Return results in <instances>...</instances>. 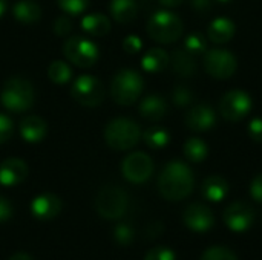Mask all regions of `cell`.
<instances>
[{
	"mask_svg": "<svg viewBox=\"0 0 262 260\" xmlns=\"http://www.w3.org/2000/svg\"><path fill=\"white\" fill-rule=\"evenodd\" d=\"M193 185V172L187 164L181 161L169 162L158 178V192L167 201L186 199L192 193Z\"/></svg>",
	"mask_w": 262,
	"mask_h": 260,
	"instance_id": "cell-1",
	"label": "cell"
},
{
	"mask_svg": "<svg viewBox=\"0 0 262 260\" xmlns=\"http://www.w3.org/2000/svg\"><path fill=\"white\" fill-rule=\"evenodd\" d=\"M0 101L6 110L21 113L34 103V87L26 78L12 77L5 81L0 92Z\"/></svg>",
	"mask_w": 262,
	"mask_h": 260,
	"instance_id": "cell-2",
	"label": "cell"
},
{
	"mask_svg": "<svg viewBox=\"0 0 262 260\" xmlns=\"http://www.w3.org/2000/svg\"><path fill=\"white\" fill-rule=\"evenodd\" d=\"M184 32L183 20L170 11H158L147 21V34L161 44L175 43Z\"/></svg>",
	"mask_w": 262,
	"mask_h": 260,
	"instance_id": "cell-3",
	"label": "cell"
},
{
	"mask_svg": "<svg viewBox=\"0 0 262 260\" xmlns=\"http://www.w3.org/2000/svg\"><path fill=\"white\" fill-rule=\"evenodd\" d=\"M141 138L140 126L129 118H115L104 129V139L114 150H129L138 144Z\"/></svg>",
	"mask_w": 262,
	"mask_h": 260,
	"instance_id": "cell-4",
	"label": "cell"
},
{
	"mask_svg": "<svg viewBox=\"0 0 262 260\" xmlns=\"http://www.w3.org/2000/svg\"><path fill=\"white\" fill-rule=\"evenodd\" d=\"M143 89H144L143 77L132 69H123L117 72L111 83V95L114 101L120 106L134 104L140 98Z\"/></svg>",
	"mask_w": 262,
	"mask_h": 260,
	"instance_id": "cell-5",
	"label": "cell"
},
{
	"mask_svg": "<svg viewBox=\"0 0 262 260\" xmlns=\"http://www.w3.org/2000/svg\"><path fill=\"white\" fill-rule=\"evenodd\" d=\"M129 205L127 193L117 185L103 187L95 198V208L98 215L109 221H117L123 218Z\"/></svg>",
	"mask_w": 262,
	"mask_h": 260,
	"instance_id": "cell-6",
	"label": "cell"
},
{
	"mask_svg": "<svg viewBox=\"0 0 262 260\" xmlns=\"http://www.w3.org/2000/svg\"><path fill=\"white\" fill-rule=\"evenodd\" d=\"M63 54L77 67H92L98 57V46L84 37H71L63 44Z\"/></svg>",
	"mask_w": 262,
	"mask_h": 260,
	"instance_id": "cell-7",
	"label": "cell"
},
{
	"mask_svg": "<svg viewBox=\"0 0 262 260\" xmlns=\"http://www.w3.org/2000/svg\"><path fill=\"white\" fill-rule=\"evenodd\" d=\"M72 98L86 107H95L104 100V86L103 83L92 75H80L75 78L71 87Z\"/></svg>",
	"mask_w": 262,
	"mask_h": 260,
	"instance_id": "cell-8",
	"label": "cell"
},
{
	"mask_svg": "<svg viewBox=\"0 0 262 260\" xmlns=\"http://www.w3.org/2000/svg\"><path fill=\"white\" fill-rule=\"evenodd\" d=\"M204 69L213 78L227 80L236 72L238 61L236 57L227 49H212L204 54Z\"/></svg>",
	"mask_w": 262,
	"mask_h": 260,
	"instance_id": "cell-9",
	"label": "cell"
},
{
	"mask_svg": "<svg viewBox=\"0 0 262 260\" xmlns=\"http://www.w3.org/2000/svg\"><path fill=\"white\" fill-rule=\"evenodd\" d=\"M252 107H253V103H252L250 95L239 89L229 90L220 101V112L223 118L230 123H236L246 118L249 112L252 110Z\"/></svg>",
	"mask_w": 262,
	"mask_h": 260,
	"instance_id": "cell-10",
	"label": "cell"
},
{
	"mask_svg": "<svg viewBox=\"0 0 262 260\" xmlns=\"http://www.w3.org/2000/svg\"><path fill=\"white\" fill-rule=\"evenodd\" d=\"M121 172L129 182L143 184L154 173V161L150 159L149 155L143 152H135L124 158L121 164Z\"/></svg>",
	"mask_w": 262,
	"mask_h": 260,
	"instance_id": "cell-11",
	"label": "cell"
},
{
	"mask_svg": "<svg viewBox=\"0 0 262 260\" xmlns=\"http://www.w3.org/2000/svg\"><path fill=\"white\" fill-rule=\"evenodd\" d=\"M255 221V211L247 202H233L224 211L226 225L235 233L247 231Z\"/></svg>",
	"mask_w": 262,
	"mask_h": 260,
	"instance_id": "cell-12",
	"label": "cell"
},
{
	"mask_svg": "<svg viewBox=\"0 0 262 260\" xmlns=\"http://www.w3.org/2000/svg\"><path fill=\"white\" fill-rule=\"evenodd\" d=\"M183 219H184L186 227L195 233H206L212 230V227L215 225V216L212 210L207 205L198 204V202L189 205L184 210Z\"/></svg>",
	"mask_w": 262,
	"mask_h": 260,
	"instance_id": "cell-13",
	"label": "cell"
},
{
	"mask_svg": "<svg viewBox=\"0 0 262 260\" xmlns=\"http://www.w3.org/2000/svg\"><path fill=\"white\" fill-rule=\"evenodd\" d=\"M184 123L193 132H206L216 124V113L209 104H198L186 113Z\"/></svg>",
	"mask_w": 262,
	"mask_h": 260,
	"instance_id": "cell-14",
	"label": "cell"
},
{
	"mask_svg": "<svg viewBox=\"0 0 262 260\" xmlns=\"http://www.w3.org/2000/svg\"><path fill=\"white\" fill-rule=\"evenodd\" d=\"M61 211V201L52 195V193H45L31 202V213L34 218L40 221H49L54 219L58 213Z\"/></svg>",
	"mask_w": 262,
	"mask_h": 260,
	"instance_id": "cell-15",
	"label": "cell"
},
{
	"mask_svg": "<svg viewBox=\"0 0 262 260\" xmlns=\"http://www.w3.org/2000/svg\"><path fill=\"white\" fill-rule=\"evenodd\" d=\"M28 175V166L18 158L5 159L0 164V184L3 187H14L25 181Z\"/></svg>",
	"mask_w": 262,
	"mask_h": 260,
	"instance_id": "cell-16",
	"label": "cell"
},
{
	"mask_svg": "<svg viewBox=\"0 0 262 260\" xmlns=\"http://www.w3.org/2000/svg\"><path fill=\"white\" fill-rule=\"evenodd\" d=\"M170 64H172L173 72L178 77H183V78L193 77L195 72H196V60H195V55L190 54L189 51H186L184 48L183 49H175L172 52V55H170Z\"/></svg>",
	"mask_w": 262,
	"mask_h": 260,
	"instance_id": "cell-17",
	"label": "cell"
},
{
	"mask_svg": "<svg viewBox=\"0 0 262 260\" xmlns=\"http://www.w3.org/2000/svg\"><path fill=\"white\" fill-rule=\"evenodd\" d=\"M140 115L149 121H160L167 115L169 106L160 95H149L140 103Z\"/></svg>",
	"mask_w": 262,
	"mask_h": 260,
	"instance_id": "cell-18",
	"label": "cell"
},
{
	"mask_svg": "<svg viewBox=\"0 0 262 260\" xmlns=\"http://www.w3.org/2000/svg\"><path fill=\"white\" fill-rule=\"evenodd\" d=\"M46 132H48V126L40 116L31 115V116H26L25 120H21V123H20V135L28 143L41 141L46 136Z\"/></svg>",
	"mask_w": 262,
	"mask_h": 260,
	"instance_id": "cell-19",
	"label": "cell"
},
{
	"mask_svg": "<svg viewBox=\"0 0 262 260\" xmlns=\"http://www.w3.org/2000/svg\"><path fill=\"white\" fill-rule=\"evenodd\" d=\"M229 193V184L224 178L221 176H209L204 179L201 185V195L204 196L206 201L210 202H221Z\"/></svg>",
	"mask_w": 262,
	"mask_h": 260,
	"instance_id": "cell-20",
	"label": "cell"
},
{
	"mask_svg": "<svg viewBox=\"0 0 262 260\" xmlns=\"http://www.w3.org/2000/svg\"><path fill=\"white\" fill-rule=\"evenodd\" d=\"M235 31H236L235 23L230 18L220 17V18H215L210 23L209 31H207V35H209V38L213 43L223 44V43H227V41H230L233 38Z\"/></svg>",
	"mask_w": 262,
	"mask_h": 260,
	"instance_id": "cell-21",
	"label": "cell"
},
{
	"mask_svg": "<svg viewBox=\"0 0 262 260\" xmlns=\"http://www.w3.org/2000/svg\"><path fill=\"white\" fill-rule=\"evenodd\" d=\"M109 11L115 21L127 25L137 18L138 8L135 0H111Z\"/></svg>",
	"mask_w": 262,
	"mask_h": 260,
	"instance_id": "cell-22",
	"label": "cell"
},
{
	"mask_svg": "<svg viewBox=\"0 0 262 260\" xmlns=\"http://www.w3.org/2000/svg\"><path fill=\"white\" fill-rule=\"evenodd\" d=\"M12 14L14 17L25 25H32L40 20L41 17V8L37 2L34 0H18L12 6Z\"/></svg>",
	"mask_w": 262,
	"mask_h": 260,
	"instance_id": "cell-23",
	"label": "cell"
},
{
	"mask_svg": "<svg viewBox=\"0 0 262 260\" xmlns=\"http://www.w3.org/2000/svg\"><path fill=\"white\" fill-rule=\"evenodd\" d=\"M169 63H170V57L161 48H152V49H149L144 54L143 60H141L143 69L146 72H150V74H157V72L164 70Z\"/></svg>",
	"mask_w": 262,
	"mask_h": 260,
	"instance_id": "cell-24",
	"label": "cell"
},
{
	"mask_svg": "<svg viewBox=\"0 0 262 260\" xmlns=\"http://www.w3.org/2000/svg\"><path fill=\"white\" fill-rule=\"evenodd\" d=\"M81 29L92 37H104L111 31V21L104 14H89L81 20Z\"/></svg>",
	"mask_w": 262,
	"mask_h": 260,
	"instance_id": "cell-25",
	"label": "cell"
},
{
	"mask_svg": "<svg viewBox=\"0 0 262 260\" xmlns=\"http://www.w3.org/2000/svg\"><path fill=\"white\" fill-rule=\"evenodd\" d=\"M209 155L207 144L200 138H189L184 144V156L195 164L203 162Z\"/></svg>",
	"mask_w": 262,
	"mask_h": 260,
	"instance_id": "cell-26",
	"label": "cell"
},
{
	"mask_svg": "<svg viewBox=\"0 0 262 260\" xmlns=\"http://www.w3.org/2000/svg\"><path fill=\"white\" fill-rule=\"evenodd\" d=\"M143 139H144V143H146L150 149H154V150H161V149H164V147L169 144L170 135H169V132H167L166 129L155 126V127H149V129L143 133Z\"/></svg>",
	"mask_w": 262,
	"mask_h": 260,
	"instance_id": "cell-27",
	"label": "cell"
},
{
	"mask_svg": "<svg viewBox=\"0 0 262 260\" xmlns=\"http://www.w3.org/2000/svg\"><path fill=\"white\" fill-rule=\"evenodd\" d=\"M48 77L55 84H66L72 77V70L64 61L55 60L48 67Z\"/></svg>",
	"mask_w": 262,
	"mask_h": 260,
	"instance_id": "cell-28",
	"label": "cell"
},
{
	"mask_svg": "<svg viewBox=\"0 0 262 260\" xmlns=\"http://www.w3.org/2000/svg\"><path fill=\"white\" fill-rule=\"evenodd\" d=\"M206 48H207V43L203 37V34H198V32H193V34H189L186 37V41H184V49L189 51L190 54H201V52H206Z\"/></svg>",
	"mask_w": 262,
	"mask_h": 260,
	"instance_id": "cell-29",
	"label": "cell"
},
{
	"mask_svg": "<svg viewBox=\"0 0 262 260\" xmlns=\"http://www.w3.org/2000/svg\"><path fill=\"white\" fill-rule=\"evenodd\" d=\"M201 260H238V257L226 247H212L203 253Z\"/></svg>",
	"mask_w": 262,
	"mask_h": 260,
	"instance_id": "cell-30",
	"label": "cell"
},
{
	"mask_svg": "<svg viewBox=\"0 0 262 260\" xmlns=\"http://www.w3.org/2000/svg\"><path fill=\"white\" fill-rule=\"evenodd\" d=\"M172 100L178 107H186L190 103H193L195 95L193 92L187 87V86H177L173 93H172Z\"/></svg>",
	"mask_w": 262,
	"mask_h": 260,
	"instance_id": "cell-31",
	"label": "cell"
},
{
	"mask_svg": "<svg viewBox=\"0 0 262 260\" xmlns=\"http://www.w3.org/2000/svg\"><path fill=\"white\" fill-rule=\"evenodd\" d=\"M88 2L89 0H57L58 6L66 14H72V15L81 14L88 8Z\"/></svg>",
	"mask_w": 262,
	"mask_h": 260,
	"instance_id": "cell-32",
	"label": "cell"
},
{
	"mask_svg": "<svg viewBox=\"0 0 262 260\" xmlns=\"http://www.w3.org/2000/svg\"><path fill=\"white\" fill-rule=\"evenodd\" d=\"M114 238L120 245H129L134 239V231L130 228V225L127 224H120L115 227L114 230Z\"/></svg>",
	"mask_w": 262,
	"mask_h": 260,
	"instance_id": "cell-33",
	"label": "cell"
},
{
	"mask_svg": "<svg viewBox=\"0 0 262 260\" xmlns=\"http://www.w3.org/2000/svg\"><path fill=\"white\" fill-rule=\"evenodd\" d=\"M144 260H177V256L172 250H169L166 247H157V248H152L150 251H147V254L144 256Z\"/></svg>",
	"mask_w": 262,
	"mask_h": 260,
	"instance_id": "cell-34",
	"label": "cell"
},
{
	"mask_svg": "<svg viewBox=\"0 0 262 260\" xmlns=\"http://www.w3.org/2000/svg\"><path fill=\"white\" fill-rule=\"evenodd\" d=\"M12 132H14V126L11 118L0 113V144L6 143L12 136Z\"/></svg>",
	"mask_w": 262,
	"mask_h": 260,
	"instance_id": "cell-35",
	"label": "cell"
},
{
	"mask_svg": "<svg viewBox=\"0 0 262 260\" xmlns=\"http://www.w3.org/2000/svg\"><path fill=\"white\" fill-rule=\"evenodd\" d=\"M72 29V23L68 17H58L55 21H54V32L58 35V37H66Z\"/></svg>",
	"mask_w": 262,
	"mask_h": 260,
	"instance_id": "cell-36",
	"label": "cell"
},
{
	"mask_svg": "<svg viewBox=\"0 0 262 260\" xmlns=\"http://www.w3.org/2000/svg\"><path fill=\"white\" fill-rule=\"evenodd\" d=\"M247 132L253 141L262 143V118H253L247 126Z\"/></svg>",
	"mask_w": 262,
	"mask_h": 260,
	"instance_id": "cell-37",
	"label": "cell"
},
{
	"mask_svg": "<svg viewBox=\"0 0 262 260\" xmlns=\"http://www.w3.org/2000/svg\"><path fill=\"white\" fill-rule=\"evenodd\" d=\"M123 48L129 54H137L138 51H141L143 43H141L140 37H137V35H127L124 38V41H123Z\"/></svg>",
	"mask_w": 262,
	"mask_h": 260,
	"instance_id": "cell-38",
	"label": "cell"
},
{
	"mask_svg": "<svg viewBox=\"0 0 262 260\" xmlns=\"http://www.w3.org/2000/svg\"><path fill=\"white\" fill-rule=\"evenodd\" d=\"M250 196H252L256 202L262 204V173L261 175H258V176L252 181V184H250Z\"/></svg>",
	"mask_w": 262,
	"mask_h": 260,
	"instance_id": "cell-39",
	"label": "cell"
},
{
	"mask_svg": "<svg viewBox=\"0 0 262 260\" xmlns=\"http://www.w3.org/2000/svg\"><path fill=\"white\" fill-rule=\"evenodd\" d=\"M190 5L200 15H207L212 9V0H190Z\"/></svg>",
	"mask_w": 262,
	"mask_h": 260,
	"instance_id": "cell-40",
	"label": "cell"
},
{
	"mask_svg": "<svg viewBox=\"0 0 262 260\" xmlns=\"http://www.w3.org/2000/svg\"><path fill=\"white\" fill-rule=\"evenodd\" d=\"M12 216V207L9 204L8 199H5L3 196H0V222L8 221Z\"/></svg>",
	"mask_w": 262,
	"mask_h": 260,
	"instance_id": "cell-41",
	"label": "cell"
},
{
	"mask_svg": "<svg viewBox=\"0 0 262 260\" xmlns=\"http://www.w3.org/2000/svg\"><path fill=\"white\" fill-rule=\"evenodd\" d=\"M147 233L150 234V238H157V236H160V234L163 233V224L155 222L154 225H150V227L147 228Z\"/></svg>",
	"mask_w": 262,
	"mask_h": 260,
	"instance_id": "cell-42",
	"label": "cell"
},
{
	"mask_svg": "<svg viewBox=\"0 0 262 260\" xmlns=\"http://www.w3.org/2000/svg\"><path fill=\"white\" fill-rule=\"evenodd\" d=\"M160 2H161V5L166 6V8H175V6L181 5L184 0H160Z\"/></svg>",
	"mask_w": 262,
	"mask_h": 260,
	"instance_id": "cell-43",
	"label": "cell"
},
{
	"mask_svg": "<svg viewBox=\"0 0 262 260\" xmlns=\"http://www.w3.org/2000/svg\"><path fill=\"white\" fill-rule=\"evenodd\" d=\"M9 260H32L26 253H17V254H14L12 257Z\"/></svg>",
	"mask_w": 262,
	"mask_h": 260,
	"instance_id": "cell-44",
	"label": "cell"
},
{
	"mask_svg": "<svg viewBox=\"0 0 262 260\" xmlns=\"http://www.w3.org/2000/svg\"><path fill=\"white\" fill-rule=\"evenodd\" d=\"M6 11V0H0V17L5 14Z\"/></svg>",
	"mask_w": 262,
	"mask_h": 260,
	"instance_id": "cell-45",
	"label": "cell"
},
{
	"mask_svg": "<svg viewBox=\"0 0 262 260\" xmlns=\"http://www.w3.org/2000/svg\"><path fill=\"white\" fill-rule=\"evenodd\" d=\"M220 3H227V2H230V0H218Z\"/></svg>",
	"mask_w": 262,
	"mask_h": 260,
	"instance_id": "cell-46",
	"label": "cell"
}]
</instances>
